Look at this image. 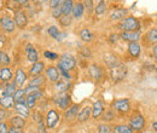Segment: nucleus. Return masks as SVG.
I'll list each match as a JSON object with an SVG mask.
<instances>
[{
  "mask_svg": "<svg viewBox=\"0 0 157 133\" xmlns=\"http://www.w3.org/2000/svg\"><path fill=\"white\" fill-rule=\"evenodd\" d=\"M9 133H24L23 128H16V127H10Z\"/></svg>",
  "mask_w": 157,
  "mask_h": 133,
  "instance_id": "nucleus-54",
  "label": "nucleus"
},
{
  "mask_svg": "<svg viewBox=\"0 0 157 133\" xmlns=\"http://www.w3.org/2000/svg\"><path fill=\"white\" fill-rule=\"evenodd\" d=\"M40 91H41V87H38V86H30V85H28V86L24 88L25 96L33 95V93H36V92H40Z\"/></svg>",
  "mask_w": 157,
  "mask_h": 133,
  "instance_id": "nucleus-42",
  "label": "nucleus"
},
{
  "mask_svg": "<svg viewBox=\"0 0 157 133\" xmlns=\"http://www.w3.org/2000/svg\"><path fill=\"white\" fill-rule=\"evenodd\" d=\"M91 116H92V108L91 107H85L78 111L76 119H78V122H86V121L90 120Z\"/></svg>",
  "mask_w": 157,
  "mask_h": 133,
  "instance_id": "nucleus-23",
  "label": "nucleus"
},
{
  "mask_svg": "<svg viewBox=\"0 0 157 133\" xmlns=\"http://www.w3.org/2000/svg\"><path fill=\"white\" fill-rule=\"evenodd\" d=\"M88 73H90V76L93 79V80H96V81H99L100 79H101V76H103V72H101V68L97 65V64H92V65H90V68H88Z\"/></svg>",
  "mask_w": 157,
  "mask_h": 133,
  "instance_id": "nucleus-24",
  "label": "nucleus"
},
{
  "mask_svg": "<svg viewBox=\"0 0 157 133\" xmlns=\"http://www.w3.org/2000/svg\"><path fill=\"white\" fill-rule=\"evenodd\" d=\"M44 56H45V58H47V59H50V61H57L59 58V56L57 53L51 52V51H45V52H44Z\"/></svg>",
  "mask_w": 157,
  "mask_h": 133,
  "instance_id": "nucleus-47",
  "label": "nucleus"
},
{
  "mask_svg": "<svg viewBox=\"0 0 157 133\" xmlns=\"http://www.w3.org/2000/svg\"><path fill=\"white\" fill-rule=\"evenodd\" d=\"M152 128L157 132V122H154V123H152Z\"/></svg>",
  "mask_w": 157,
  "mask_h": 133,
  "instance_id": "nucleus-59",
  "label": "nucleus"
},
{
  "mask_svg": "<svg viewBox=\"0 0 157 133\" xmlns=\"http://www.w3.org/2000/svg\"><path fill=\"white\" fill-rule=\"evenodd\" d=\"M58 70H59V73L64 76V79H67V80H70V79H71V76H70V74H69V72H67V70H64V69H59V68H58Z\"/></svg>",
  "mask_w": 157,
  "mask_h": 133,
  "instance_id": "nucleus-53",
  "label": "nucleus"
},
{
  "mask_svg": "<svg viewBox=\"0 0 157 133\" xmlns=\"http://www.w3.org/2000/svg\"><path fill=\"white\" fill-rule=\"evenodd\" d=\"M13 21H15L16 28L24 29V28L28 25V16H27V14H25L22 9L15 12V15H13Z\"/></svg>",
  "mask_w": 157,
  "mask_h": 133,
  "instance_id": "nucleus-7",
  "label": "nucleus"
},
{
  "mask_svg": "<svg viewBox=\"0 0 157 133\" xmlns=\"http://www.w3.org/2000/svg\"><path fill=\"white\" fill-rule=\"evenodd\" d=\"M42 96H44L42 91H40V92L33 93V95H28L27 97H25V104L28 105V108H29L30 110H32V109H34V108L36 107L38 100H39Z\"/></svg>",
  "mask_w": 157,
  "mask_h": 133,
  "instance_id": "nucleus-16",
  "label": "nucleus"
},
{
  "mask_svg": "<svg viewBox=\"0 0 157 133\" xmlns=\"http://www.w3.org/2000/svg\"><path fill=\"white\" fill-rule=\"evenodd\" d=\"M17 85L13 82V81H10V82H6L5 84V87L2 90V96H13V93L16 92L17 90Z\"/></svg>",
  "mask_w": 157,
  "mask_h": 133,
  "instance_id": "nucleus-29",
  "label": "nucleus"
},
{
  "mask_svg": "<svg viewBox=\"0 0 157 133\" xmlns=\"http://www.w3.org/2000/svg\"><path fill=\"white\" fill-rule=\"evenodd\" d=\"M104 113V104L101 100H97L93 103V107H92V117L94 120L100 119L101 115Z\"/></svg>",
  "mask_w": 157,
  "mask_h": 133,
  "instance_id": "nucleus-22",
  "label": "nucleus"
},
{
  "mask_svg": "<svg viewBox=\"0 0 157 133\" xmlns=\"http://www.w3.org/2000/svg\"><path fill=\"white\" fill-rule=\"evenodd\" d=\"M15 100L12 96H1L0 97V108H4L6 110H12L15 107Z\"/></svg>",
  "mask_w": 157,
  "mask_h": 133,
  "instance_id": "nucleus-17",
  "label": "nucleus"
},
{
  "mask_svg": "<svg viewBox=\"0 0 157 133\" xmlns=\"http://www.w3.org/2000/svg\"><path fill=\"white\" fill-rule=\"evenodd\" d=\"M0 28L6 33H13L16 30V24L12 17L2 16L0 17Z\"/></svg>",
  "mask_w": 157,
  "mask_h": 133,
  "instance_id": "nucleus-6",
  "label": "nucleus"
},
{
  "mask_svg": "<svg viewBox=\"0 0 157 133\" xmlns=\"http://www.w3.org/2000/svg\"><path fill=\"white\" fill-rule=\"evenodd\" d=\"M76 67V59L74 56H71L70 53H63L58 61V67L59 69H64L67 72H71L74 70Z\"/></svg>",
  "mask_w": 157,
  "mask_h": 133,
  "instance_id": "nucleus-1",
  "label": "nucleus"
},
{
  "mask_svg": "<svg viewBox=\"0 0 157 133\" xmlns=\"http://www.w3.org/2000/svg\"><path fill=\"white\" fill-rule=\"evenodd\" d=\"M51 15H52L53 18L59 19L63 16V12H62L60 7H55V9H51Z\"/></svg>",
  "mask_w": 157,
  "mask_h": 133,
  "instance_id": "nucleus-46",
  "label": "nucleus"
},
{
  "mask_svg": "<svg viewBox=\"0 0 157 133\" xmlns=\"http://www.w3.org/2000/svg\"><path fill=\"white\" fill-rule=\"evenodd\" d=\"M13 100H15V103H21V102H25V92H24V88H22V87H18L17 90H16V92L13 93Z\"/></svg>",
  "mask_w": 157,
  "mask_h": 133,
  "instance_id": "nucleus-32",
  "label": "nucleus"
},
{
  "mask_svg": "<svg viewBox=\"0 0 157 133\" xmlns=\"http://www.w3.org/2000/svg\"><path fill=\"white\" fill-rule=\"evenodd\" d=\"M68 38V33H65V32H59L58 37L56 38V40L58 41V42H62V41H64V39Z\"/></svg>",
  "mask_w": 157,
  "mask_h": 133,
  "instance_id": "nucleus-52",
  "label": "nucleus"
},
{
  "mask_svg": "<svg viewBox=\"0 0 157 133\" xmlns=\"http://www.w3.org/2000/svg\"><path fill=\"white\" fill-rule=\"evenodd\" d=\"M114 133H133V130L127 125H117L114 128Z\"/></svg>",
  "mask_w": 157,
  "mask_h": 133,
  "instance_id": "nucleus-36",
  "label": "nucleus"
},
{
  "mask_svg": "<svg viewBox=\"0 0 157 133\" xmlns=\"http://www.w3.org/2000/svg\"><path fill=\"white\" fill-rule=\"evenodd\" d=\"M71 23H73V17H71V15H63V16L59 18V24H60L62 27H64V28L69 27Z\"/></svg>",
  "mask_w": 157,
  "mask_h": 133,
  "instance_id": "nucleus-35",
  "label": "nucleus"
},
{
  "mask_svg": "<svg viewBox=\"0 0 157 133\" xmlns=\"http://www.w3.org/2000/svg\"><path fill=\"white\" fill-rule=\"evenodd\" d=\"M113 108L122 114H126L131 110V103L128 99H117L113 103Z\"/></svg>",
  "mask_w": 157,
  "mask_h": 133,
  "instance_id": "nucleus-8",
  "label": "nucleus"
},
{
  "mask_svg": "<svg viewBox=\"0 0 157 133\" xmlns=\"http://www.w3.org/2000/svg\"><path fill=\"white\" fill-rule=\"evenodd\" d=\"M140 32L139 30H131V32H122L120 38L127 42H138L140 40Z\"/></svg>",
  "mask_w": 157,
  "mask_h": 133,
  "instance_id": "nucleus-13",
  "label": "nucleus"
},
{
  "mask_svg": "<svg viewBox=\"0 0 157 133\" xmlns=\"http://www.w3.org/2000/svg\"><path fill=\"white\" fill-rule=\"evenodd\" d=\"M30 117L36 122V123H39V122H41V121H44V117H42V115H41V113L40 111H38V110H34L32 114H30Z\"/></svg>",
  "mask_w": 157,
  "mask_h": 133,
  "instance_id": "nucleus-44",
  "label": "nucleus"
},
{
  "mask_svg": "<svg viewBox=\"0 0 157 133\" xmlns=\"http://www.w3.org/2000/svg\"><path fill=\"white\" fill-rule=\"evenodd\" d=\"M52 100H53V103L58 107L59 109H62V110H65V109H68L71 105V97L68 95V92L58 93L57 96L53 97Z\"/></svg>",
  "mask_w": 157,
  "mask_h": 133,
  "instance_id": "nucleus-4",
  "label": "nucleus"
},
{
  "mask_svg": "<svg viewBox=\"0 0 157 133\" xmlns=\"http://www.w3.org/2000/svg\"><path fill=\"white\" fill-rule=\"evenodd\" d=\"M71 87V84L69 80L64 79V80H58L57 82H55V91L58 93H64L68 92Z\"/></svg>",
  "mask_w": 157,
  "mask_h": 133,
  "instance_id": "nucleus-18",
  "label": "nucleus"
},
{
  "mask_svg": "<svg viewBox=\"0 0 157 133\" xmlns=\"http://www.w3.org/2000/svg\"><path fill=\"white\" fill-rule=\"evenodd\" d=\"M9 123L11 125L10 127H16V128H24L27 125V121L24 117H22L20 115H15L12 117H10Z\"/></svg>",
  "mask_w": 157,
  "mask_h": 133,
  "instance_id": "nucleus-19",
  "label": "nucleus"
},
{
  "mask_svg": "<svg viewBox=\"0 0 157 133\" xmlns=\"http://www.w3.org/2000/svg\"><path fill=\"white\" fill-rule=\"evenodd\" d=\"M144 126H145V120L140 114L134 115L129 121V127L133 131H141L144 128Z\"/></svg>",
  "mask_w": 157,
  "mask_h": 133,
  "instance_id": "nucleus-11",
  "label": "nucleus"
},
{
  "mask_svg": "<svg viewBox=\"0 0 157 133\" xmlns=\"http://www.w3.org/2000/svg\"><path fill=\"white\" fill-rule=\"evenodd\" d=\"M35 2H46V1H48V0H34Z\"/></svg>",
  "mask_w": 157,
  "mask_h": 133,
  "instance_id": "nucleus-60",
  "label": "nucleus"
},
{
  "mask_svg": "<svg viewBox=\"0 0 157 133\" xmlns=\"http://www.w3.org/2000/svg\"><path fill=\"white\" fill-rule=\"evenodd\" d=\"M128 15V10L127 9H117V10H114L110 15V19L111 21H121L124 17H127Z\"/></svg>",
  "mask_w": 157,
  "mask_h": 133,
  "instance_id": "nucleus-27",
  "label": "nucleus"
},
{
  "mask_svg": "<svg viewBox=\"0 0 157 133\" xmlns=\"http://www.w3.org/2000/svg\"><path fill=\"white\" fill-rule=\"evenodd\" d=\"M32 1H34V0H32Z\"/></svg>",
  "mask_w": 157,
  "mask_h": 133,
  "instance_id": "nucleus-61",
  "label": "nucleus"
},
{
  "mask_svg": "<svg viewBox=\"0 0 157 133\" xmlns=\"http://www.w3.org/2000/svg\"><path fill=\"white\" fill-rule=\"evenodd\" d=\"M104 62H105V64H106V67L108 68H114V67H116L121 62L118 61L117 56H115V55H113V53H106V55H104Z\"/></svg>",
  "mask_w": 157,
  "mask_h": 133,
  "instance_id": "nucleus-26",
  "label": "nucleus"
},
{
  "mask_svg": "<svg viewBox=\"0 0 157 133\" xmlns=\"http://www.w3.org/2000/svg\"><path fill=\"white\" fill-rule=\"evenodd\" d=\"M11 64V57L7 52L0 50V65L1 67H9Z\"/></svg>",
  "mask_w": 157,
  "mask_h": 133,
  "instance_id": "nucleus-34",
  "label": "nucleus"
},
{
  "mask_svg": "<svg viewBox=\"0 0 157 133\" xmlns=\"http://www.w3.org/2000/svg\"><path fill=\"white\" fill-rule=\"evenodd\" d=\"M115 113L113 111V110H106V111H104L103 115H101V119H103V121H105V122H109V121H113L114 119H115Z\"/></svg>",
  "mask_w": 157,
  "mask_h": 133,
  "instance_id": "nucleus-39",
  "label": "nucleus"
},
{
  "mask_svg": "<svg viewBox=\"0 0 157 133\" xmlns=\"http://www.w3.org/2000/svg\"><path fill=\"white\" fill-rule=\"evenodd\" d=\"M127 72H128L127 67L123 65L122 63H120L118 65H116V67H114V68L110 69L111 80H113L114 82H120V81H122V80L126 77V75H127Z\"/></svg>",
  "mask_w": 157,
  "mask_h": 133,
  "instance_id": "nucleus-3",
  "label": "nucleus"
},
{
  "mask_svg": "<svg viewBox=\"0 0 157 133\" xmlns=\"http://www.w3.org/2000/svg\"><path fill=\"white\" fill-rule=\"evenodd\" d=\"M81 53H82V56H85V57H91V52H90V50L88 49H86V47H82L81 49Z\"/></svg>",
  "mask_w": 157,
  "mask_h": 133,
  "instance_id": "nucleus-55",
  "label": "nucleus"
},
{
  "mask_svg": "<svg viewBox=\"0 0 157 133\" xmlns=\"http://www.w3.org/2000/svg\"><path fill=\"white\" fill-rule=\"evenodd\" d=\"M80 38L83 42H91L93 40V34L91 33L90 29L87 28H83L81 32H80Z\"/></svg>",
  "mask_w": 157,
  "mask_h": 133,
  "instance_id": "nucleus-33",
  "label": "nucleus"
},
{
  "mask_svg": "<svg viewBox=\"0 0 157 133\" xmlns=\"http://www.w3.org/2000/svg\"><path fill=\"white\" fill-rule=\"evenodd\" d=\"M154 55H155V57L157 58V45L154 46Z\"/></svg>",
  "mask_w": 157,
  "mask_h": 133,
  "instance_id": "nucleus-58",
  "label": "nucleus"
},
{
  "mask_svg": "<svg viewBox=\"0 0 157 133\" xmlns=\"http://www.w3.org/2000/svg\"><path fill=\"white\" fill-rule=\"evenodd\" d=\"M45 82H46V77L40 74V75H36V76H32V79L29 80V84H28V85L41 87V86L45 85Z\"/></svg>",
  "mask_w": 157,
  "mask_h": 133,
  "instance_id": "nucleus-30",
  "label": "nucleus"
},
{
  "mask_svg": "<svg viewBox=\"0 0 157 133\" xmlns=\"http://www.w3.org/2000/svg\"><path fill=\"white\" fill-rule=\"evenodd\" d=\"M139 27H140V23L136 17H124L123 19L120 21L118 23V28L122 30V32H131V30H139Z\"/></svg>",
  "mask_w": 157,
  "mask_h": 133,
  "instance_id": "nucleus-2",
  "label": "nucleus"
},
{
  "mask_svg": "<svg viewBox=\"0 0 157 133\" xmlns=\"http://www.w3.org/2000/svg\"><path fill=\"white\" fill-rule=\"evenodd\" d=\"M36 125H38V133H47V127L44 121H41Z\"/></svg>",
  "mask_w": 157,
  "mask_h": 133,
  "instance_id": "nucleus-51",
  "label": "nucleus"
},
{
  "mask_svg": "<svg viewBox=\"0 0 157 133\" xmlns=\"http://www.w3.org/2000/svg\"><path fill=\"white\" fill-rule=\"evenodd\" d=\"M12 79H13V72L11 70V68L9 67L0 68V81L1 82L6 84V82H10Z\"/></svg>",
  "mask_w": 157,
  "mask_h": 133,
  "instance_id": "nucleus-21",
  "label": "nucleus"
},
{
  "mask_svg": "<svg viewBox=\"0 0 157 133\" xmlns=\"http://www.w3.org/2000/svg\"><path fill=\"white\" fill-rule=\"evenodd\" d=\"M7 119H9V110H6L4 108H0V122L6 121Z\"/></svg>",
  "mask_w": 157,
  "mask_h": 133,
  "instance_id": "nucleus-49",
  "label": "nucleus"
},
{
  "mask_svg": "<svg viewBox=\"0 0 157 133\" xmlns=\"http://www.w3.org/2000/svg\"><path fill=\"white\" fill-rule=\"evenodd\" d=\"M28 75L22 68H17L16 72L13 73V82L17 85V87H23V85L27 82Z\"/></svg>",
  "mask_w": 157,
  "mask_h": 133,
  "instance_id": "nucleus-14",
  "label": "nucleus"
},
{
  "mask_svg": "<svg viewBox=\"0 0 157 133\" xmlns=\"http://www.w3.org/2000/svg\"><path fill=\"white\" fill-rule=\"evenodd\" d=\"M83 6H85V11L87 10L88 14H92V11L94 10V7H93V0H83Z\"/></svg>",
  "mask_w": 157,
  "mask_h": 133,
  "instance_id": "nucleus-43",
  "label": "nucleus"
},
{
  "mask_svg": "<svg viewBox=\"0 0 157 133\" xmlns=\"http://www.w3.org/2000/svg\"><path fill=\"white\" fill-rule=\"evenodd\" d=\"M45 75H46V79L51 82H57L58 80H60V73H59L58 68L55 67V65H50L45 69Z\"/></svg>",
  "mask_w": 157,
  "mask_h": 133,
  "instance_id": "nucleus-9",
  "label": "nucleus"
},
{
  "mask_svg": "<svg viewBox=\"0 0 157 133\" xmlns=\"http://www.w3.org/2000/svg\"><path fill=\"white\" fill-rule=\"evenodd\" d=\"M59 32H60V30H59L56 25H51V27H48V29H47V34L52 39H55V40L58 37Z\"/></svg>",
  "mask_w": 157,
  "mask_h": 133,
  "instance_id": "nucleus-40",
  "label": "nucleus"
},
{
  "mask_svg": "<svg viewBox=\"0 0 157 133\" xmlns=\"http://www.w3.org/2000/svg\"><path fill=\"white\" fill-rule=\"evenodd\" d=\"M118 38H120V35H117V34H113V35H110V42H113V44L117 42Z\"/></svg>",
  "mask_w": 157,
  "mask_h": 133,
  "instance_id": "nucleus-56",
  "label": "nucleus"
},
{
  "mask_svg": "<svg viewBox=\"0 0 157 133\" xmlns=\"http://www.w3.org/2000/svg\"><path fill=\"white\" fill-rule=\"evenodd\" d=\"M59 120H60V115L57 110H55V109L48 110L45 116V125H46L47 130H53L58 125Z\"/></svg>",
  "mask_w": 157,
  "mask_h": 133,
  "instance_id": "nucleus-5",
  "label": "nucleus"
},
{
  "mask_svg": "<svg viewBox=\"0 0 157 133\" xmlns=\"http://www.w3.org/2000/svg\"><path fill=\"white\" fill-rule=\"evenodd\" d=\"M13 110L17 113V115H20L24 119H29L32 110L28 108V105L25 104V102H21V103H16L13 107Z\"/></svg>",
  "mask_w": 157,
  "mask_h": 133,
  "instance_id": "nucleus-12",
  "label": "nucleus"
},
{
  "mask_svg": "<svg viewBox=\"0 0 157 133\" xmlns=\"http://www.w3.org/2000/svg\"><path fill=\"white\" fill-rule=\"evenodd\" d=\"M78 111H80V105L78 104H73L68 109L64 110V119L67 121H73L78 117Z\"/></svg>",
  "mask_w": 157,
  "mask_h": 133,
  "instance_id": "nucleus-15",
  "label": "nucleus"
},
{
  "mask_svg": "<svg viewBox=\"0 0 157 133\" xmlns=\"http://www.w3.org/2000/svg\"><path fill=\"white\" fill-rule=\"evenodd\" d=\"M146 39H147V41L151 42V44L157 42V28L150 29V30L147 32V34H146Z\"/></svg>",
  "mask_w": 157,
  "mask_h": 133,
  "instance_id": "nucleus-37",
  "label": "nucleus"
},
{
  "mask_svg": "<svg viewBox=\"0 0 157 133\" xmlns=\"http://www.w3.org/2000/svg\"><path fill=\"white\" fill-rule=\"evenodd\" d=\"M73 6H74V1L73 0H64V2L60 6V10H62L63 15H71Z\"/></svg>",
  "mask_w": 157,
  "mask_h": 133,
  "instance_id": "nucleus-31",
  "label": "nucleus"
},
{
  "mask_svg": "<svg viewBox=\"0 0 157 133\" xmlns=\"http://www.w3.org/2000/svg\"><path fill=\"white\" fill-rule=\"evenodd\" d=\"M85 14V6H83V2L78 1L76 4H74L73 6V11H71V17L73 18H81Z\"/></svg>",
  "mask_w": 157,
  "mask_h": 133,
  "instance_id": "nucleus-25",
  "label": "nucleus"
},
{
  "mask_svg": "<svg viewBox=\"0 0 157 133\" xmlns=\"http://www.w3.org/2000/svg\"><path fill=\"white\" fill-rule=\"evenodd\" d=\"M45 69H46L45 68V63L41 62V61H38V62H35V63L32 64V68L29 70V76L40 75V74H42L45 72Z\"/></svg>",
  "mask_w": 157,
  "mask_h": 133,
  "instance_id": "nucleus-20",
  "label": "nucleus"
},
{
  "mask_svg": "<svg viewBox=\"0 0 157 133\" xmlns=\"http://www.w3.org/2000/svg\"><path fill=\"white\" fill-rule=\"evenodd\" d=\"M9 128H10V126L6 121L0 122V133H9Z\"/></svg>",
  "mask_w": 157,
  "mask_h": 133,
  "instance_id": "nucleus-50",
  "label": "nucleus"
},
{
  "mask_svg": "<svg viewBox=\"0 0 157 133\" xmlns=\"http://www.w3.org/2000/svg\"><path fill=\"white\" fill-rule=\"evenodd\" d=\"M18 4H20L21 6H28V4H29V0H16Z\"/></svg>",
  "mask_w": 157,
  "mask_h": 133,
  "instance_id": "nucleus-57",
  "label": "nucleus"
},
{
  "mask_svg": "<svg viewBox=\"0 0 157 133\" xmlns=\"http://www.w3.org/2000/svg\"><path fill=\"white\" fill-rule=\"evenodd\" d=\"M98 133H111V127L108 123H100L98 126Z\"/></svg>",
  "mask_w": 157,
  "mask_h": 133,
  "instance_id": "nucleus-45",
  "label": "nucleus"
},
{
  "mask_svg": "<svg viewBox=\"0 0 157 133\" xmlns=\"http://www.w3.org/2000/svg\"><path fill=\"white\" fill-rule=\"evenodd\" d=\"M63 2H64V0H48V4H50V7L51 9L60 7Z\"/></svg>",
  "mask_w": 157,
  "mask_h": 133,
  "instance_id": "nucleus-48",
  "label": "nucleus"
},
{
  "mask_svg": "<svg viewBox=\"0 0 157 133\" xmlns=\"http://www.w3.org/2000/svg\"><path fill=\"white\" fill-rule=\"evenodd\" d=\"M6 6H7L10 10H12L13 12H16V11L21 10V5L16 1V0H9L7 4H6Z\"/></svg>",
  "mask_w": 157,
  "mask_h": 133,
  "instance_id": "nucleus-41",
  "label": "nucleus"
},
{
  "mask_svg": "<svg viewBox=\"0 0 157 133\" xmlns=\"http://www.w3.org/2000/svg\"><path fill=\"white\" fill-rule=\"evenodd\" d=\"M128 52L133 58H138L140 56L141 47L138 42H128Z\"/></svg>",
  "mask_w": 157,
  "mask_h": 133,
  "instance_id": "nucleus-28",
  "label": "nucleus"
},
{
  "mask_svg": "<svg viewBox=\"0 0 157 133\" xmlns=\"http://www.w3.org/2000/svg\"><path fill=\"white\" fill-rule=\"evenodd\" d=\"M105 10H106V5H105V2L101 0L100 2L97 4V6L94 7V14H96L97 16H101V15L105 12Z\"/></svg>",
  "mask_w": 157,
  "mask_h": 133,
  "instance_id": "nucleus-38",
  "label": "nucleus"
},
{
  "mask_svg": "<svg viewBox=\"0 0 157 133\" xmlns=\"http://www.w3.org/2000/svg\"><path fill=\"white\" fill-rule=\"evenodd\" d=\"M25 56H27L28 63H30V64H33V63L39 61V53H38L36 49L32 44H27V46H25Z\"/></svg>",
  "mask_w": 157,
  "mask_h": 133,
  "instance_id": "nucleus-10",
  "label": "nucleus"
}]
</instances>
